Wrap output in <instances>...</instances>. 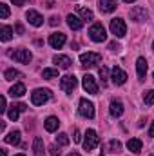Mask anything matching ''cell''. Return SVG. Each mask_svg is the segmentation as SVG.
Listing matches in <instances>:
<instances>
[{"instance_id": "cell-1", "label": "cell", "mask_w": 154, "mask_h": 156, "mask_svg": "<svg viewBox=\"0 0 154 156\" xmlns=\"http://www.w3.org/2000/svg\"><path fill=\"white\" fill-rule=\"evenodd\" d=\"M89 37H91V40H93V42H103V40L107 38L105 27H103L100 22L93 24V26L89 27Z\"/></svg>"}, {"instance_id": "cell-2", "label": "cell", "mask_w": 154, "mask_h": 156, "mask_svg": "<svg viewBox=\"0 0 154 156\" xmlns=\"http://www.w3.org/2000/svg\"><path fill=\"white\" fill-rule=\"evenodd\" d=\"M98 144H100V136L96 134V131H94V129H89V131L85 133L83 149H85V151H93V149H96V147H98Z\"/></svg>"}, {"instance_id": "cell-3", "label": "cell", "mask_w": 154, "mask_h": 156, "mask_svg": "<svg viewBox=\"0 0 154 156\" xmlns=\"http://www.w3.org/2000/svg\"><path fill=\"white\" fill-rule=\"evenodd\" d=\"M49 98H51V91H49V89H35V91L31 93V102H33V105H44Z\"/></svg>"}, {"instance_id": "cell-4", "label": "cell", "mask_w": 154, "mask_h": 156, "mask_svg": "<svg viewBox=\"0 0 154 156\" xmlns=\"http://www.w3.org/2000/svg\"><path fill=\"white\" fill-rule=\"evenodd\" d=\"M76 85H78V78L75 75H65V76H62V80H60V87L67 94H71L76 89Z\"/></svg>"}, {"instance_id": "cell-5", "label": "cell", "mask_w": 154, "mask_h": 156, "mask_svg": "<svg viewBox=\"0 0 154 156\" xmlns=\"http://www.w3.org/2000/svg\"><path fill=\"white\" fill-rule=\"evenodd\" d=\"M100 60H102L100 53H82L80 55V62L83 67H93V66L100 64Z\"/></svg>"}, {"instance_id": "cell-6", "label": "cell", "mask_w": 154, "mask_h": 156, "mask_svg": "<svg viewBox=\"0 0 154 156\" xmlns=\"http://www.w3.org/2000/svg\"><path fill=\"white\" fill-rule=\"evenodd\" d=\"M109 27H111V33H113V35H116L118 38L125 37V33H127V26H125L123 18H113Z\"/></svg>"}, {"instance_id": "cell-7", "label": "cell", "mask_w": 154, "mask_h": 156, "mask_svg": "<svg viewBox=\"0 0 154 156\" xmlns=\"http://www.w3.org/2000/svg\"><path fill=\"white\" fill-rule=\"evenodd\" d=\"M11 58L16 60V62H20V64H29L33 60V55H31L29 49H16V51L11 53Z\"/></svg>"}, {"instance_id": "cell-8", "label": "cell", "mask_w": 154, "mask_h": 156, "mask_svg": "<svg viewBox=\"0 0 154 156\" xmlns=\"http://www.w3.org/2000/svg\"><path fill=\"white\" fill-rule=\"evenodd\" d=\"M78 111H80V115L83 118H94V105H93V102H89L87 98H82V100H80Z\"/></svg>"}, {"instance_id": "cell-9", "label": "cell", "mask_w": 154, "mask_h": 156, "mask_svg": "<svg viewBox=\"0 0 154 156\" xmlns=\"http://www.w3.org/2000/svg\"><path fill=\"white\" fill-rule=\"evenodd\" d=\"M82 85H83V89L89 94H98V83H96V80H94L93 75H85L83 80H82Z\"/></svg>"}, {"instance_id": "cell-10", "label": "cell", "mask_w": 154, "mask_h": 156, "mask_svg": "<svg viewBox=\"0 0 154 156\" xmlns=\"http://www.w3.org/2000/svg\"><path fill=\"white\" fill-rule=\"evenodd\" d=\"M26 18H27V22H29L31 26H35V27H40V26L44 24L42 15H40L38 11H35V9H29V11L26 13Z\"/></svg>"}, {"instance_id": "cell-11", "label": "cell", "mask_w": 154, "mask_h": 156, "mask_svg": "<svg viewBox=\"0 0 154 156\" xmlns=\"http://www.w3.org/2000/svg\"><path fill=\"white\" fill-rule=\"evenodd\" d=\"M111 78H113V82H114L116 85H123V83L127 82V73H125L123 69H120V67H113Z\"/></svg>"}, {"instance_id": "cell-12", "label": "cell", "mask_w": 154, "mask_h": 156, "mask_svg": "<svg viewBox=\"0 0 154 156\" xmlns=\"http://www.w3.org/2000/svg\"><path fill=\"white\" fill-rule=\"evenodd\" d=\"M65 44V35L64 33H53V35H49V45L51 47H54V49H60L62 45Z\"/></svg>"}, {"instance_id": "cell-13", "label": "cell", "mask_w": 154, "mask_h": 156, "mask_svg": "<svg viewBox=\"0 0 154 156\" xmlns=\"http://www.w3.org/2000/svg\"><path fill=\"white\" fill-rule=\"evenodd\" d=\"M131 18H132L134 22H143V20L147 18V9H145V7H140V5L132 7V9H131Z\"/></svg>"}, {"instance_id": "cell-14", "label": "cell", "mask_w": 154, "mask_h": 156, "mask_svg": "<svg viewBox=\"0 0 154 156\" xmlns=\"http://www.w3.org/2000/svg\"><path fill=\"white\" fill-rule=\"evenodd\" d=\"M53 62L60 67V69H69L71 67V58L69 56H65V55H54V58H53Z\"/></svg>"}, {"instance_id": "cell-15", "label": "cell", "mask_w": 154, "mask_h": 156, "mask_svg": "<svg viewBox=\"0 0 154 156\" xmlns=\"http://www.w3.org/2000/svg\"><path fill=\"white\" fill-rule=\"evenodd\" d=\"M109 113H111L113 118H120L123 115V104H121L120 100H113L111 105H109Z\"/></svg>"}, {"instance_id": "cell-16", "label": "cell", "mask_w": 154, "mask_h": 156, "mask_svg": "<svg viewBox=\"0 0 154 156\" xmlns=\"http://www.w3.org/2000/svg\"><path fill=\"white\" fill-rule=\"evenodd\" d=\"M65 20H67V26L71 27V29H75V31H78V29H82V26H83V20L80 18V16H76V15H67L65 16Z\"/></svg>"}, {"instance_id": "cell-17", "label": "cell", "mask_w": 154, "mask_h": 156, "mask_svg": "<svg viewBox=\"0 0 154 156\" xmlns=\"http://www.w3.org/2000/svg\"><path fill=\"white\" fill-rule=\"evenodd\" d=\"M100 11L102 13H113L116 7H118V2L116 0H100Z\"/></svg>"}, {"instance_id": "cell-18", "label": "cell", "mask_w": 154, "mask_h": 156, "mask_svg": "<svg viewBox=\"0 0 154 156\" xmlns=\"http://www.w3.org/2000/svg\"><path fill=\"white\" fill-rule=\"evenodd\" d=\"M136 71H138V78H140V80L145 78V75H147V60H145L143 56H140V58L136 60Z\"/></svg>"}, {"instance_id": "cell-19", "label": "cell", "mask_w": 154, "mask_h": 156, "mask_svg": "<svg viewBox=\"0 0 154 156\" xmlns=\"http://www.w3.org/2000/svg\"><path fill=\"white\" fill-rule=\"evenodd\" d=\"M142 147H143V144H142L140 138H131V140L127 142V149H129L131 153H134V154H138V153L142 151Z\"/></svg>"}, {"instance_id": "cell-20", "label": "cell", "mask_w": 154, "mask_h": 156, "mask_svg": "<svg viewBox=\"0 0 154 156\" xmlns=\"http://www.w3.org/2000/svg\"><path fill=\"white\" fill-rule=\"evenodd\" d=\"M58 125H60V122H58L56 116H49V118H45V122H44V127H45V131H49V133H54V131L58 129Z\"/></svg>"}, {"instance_id": "cell-21", "label": "cell", "mask_w": 154, "mask_h": 156, "mask_svg": "<svg viewBox=\"0 0 154 156\" xmlns=\"http://www.w3.org/2000/svg\"><path fill=\"white\" fill-rule=\"evenodd\" d=\"M9 94H11L13 98H15V96H16V98L24 96V94H26V85H24V83H15V85L9 89Z\"/></svg>"}, {"instance_id": "cell-22", "label": "cell", "mask_w": 154, "mask_h": 156, "mask_svg": "<svg viewBox=\"0 0 154 156\" xmlns=\"http://www.w3.org/2000/svg\"><path fill=\"white\" fill-rule=\"evenodd\" d=\"M44 149H45V147H44V140H42L40 136H37V138L33 140V153H35L37 156H42L44 153H45Z\"/></svg>"}, {"instance_id": "cell-23", "label": "cell", "mask_w": 154, "mask_h": 156, "mask_svg": "<svg viewBox=\"0 0 154 156\" xmlns=\"http://www.w3.org/2000/svg\"><path fill=\"white\" fill-rule=\"evenodd\" d=\"M78 15H80V18L82 20H93L94 18V15H93V11L89 9V7H83V5H78L76 7Z\"/></svg>"}, {"instance_id": "cell-24", "label": "cell", "mask_w": 154, "mask_h": 156, "mask_svg": "<svg viewBox=\"0 0 154 156\" xmlns=\"http://www.w3.org/2000/svg\"><path fill=\"white\" fill-rule=\"evenodd\" d=\"M5 144H11V145H18L20 144V131H11L5 138Z\"/></svg>"}, {"instance_id": "cell-25", "label": "cell", "mask_w": 154, "mask_h": 156, "mask_svg": "<svg viewBox=\"0 0 154 156\" xmlns=\"http://www.w3.org/2000/svg\"><path fill=\"white\" fill-rule=\"evenodd\" d=\"M11 38H13V29L9 26H4L2 31H0V40L2 42H9Z\"/></svg>"}, {"instance_id": "cell-26", "label": "cell", "mask_w": 154, "mask_h": 156, "mask_svg": "<svg viewBox=\"0 0 154 156\" xmlns=\"http://www.w3.org/2000/svg\"><path fill=\"white\" fill-rule=\"evenodd\" d=\"M4 78L11 82V80H16V78H22V73H20V71H16V69H7V71L4 73Z\"/></svg>"}, {"instance_id": "cell-27", "label": "cell", "mask_w": 154, "mask_h": 156, "mask_svg": "<svg viewBox=\"0 0 154 156\" xmlns=\"http://www.w3.org/2000/svg\"><path fill=\"white\" fill-rule=\"evenodd\" d=\"M42 76L47 78V80H53V78L58 76V69H54V67H47V69L42 71Z\"/></svg>"}, {"instance_id": "cell-28", "label": "cell", "mask_w": 154, "mask_h": 156, "mask_svg": "<svg viewBox=\"0 0 154 156\" xmlns=\"http://www.w3.org/2000/svg\"><path fill=\"white\" fill-rule=\"evenodd\" d=\"M143 102H145L147 105H152L154 104V89H149V91L143 93Z\"/></svg>"}, {"instance_id": "cell-29", "label": "cell", "mask_w": 154, "mask_h": 156, "mask_svg": "<svg viewBox=\"0 0 154 156\" xmlns=\"http://www.w3.org/2000/svg\"><path fill=\"white\" fill-rule=\"evenodd\" d=\"M56 145H69V136L65 133H60L56 136Z\"/></svg>"}, {"instance_id": "cell-30", "label": "cell", "mask_w": 154, "mask_h": 156, "mask_svg": "<svg viewBox=\"0 0 154 156\" xmlns=\"http://www.w3.org/2000/svg\"><path fill=\"white\" fill-rule=\"evenodd\" d=\"M18 115H20V111H18V107H16V105H13V107L7 111V116H9V120H13V122H16V120H18Z\"/></svg>"}, {"instance_id": "cell-31", "label": "cell", "mask_w": 154, "mask_h": 156, "mask_svg": "<svg viewBox=\"0 0 154 156\" xmlns=\"http://www.w3.org/2000/svg\"><path fill=\"white\" fill-rule=\"evenodd\" d=\"M100 78H102V85H107V80H109V69L107 67H100Z\"/></svg>"}, {"instance_id": "cell-32", "label": "cell", "mask_w": 154, "mask_h": 156, "mask_svg": "<svg viewBox=\"0 0 154 156\" xmlns=\"http://www.w3.org/2000/svg\"><path fill=\"white\" fill-rule=\"evenodd\" d=\"M109 149H111V153H118V151L121 149V144H120L118 140H111V142H109Z\"/></svg>"}, {"instance_id": "cell-33", "label": "cell", "mask_w": 154, "mask_h": 156, "mask_svg": "<svg viewBox=\"0 0 154 156\" xmlns=\"http://www.w3.org/2000/svg\"><path fill=\"white\" fill-rule=\"evenodd\" d=\"M0 16L2 18H7L9 16V5L7 4H0Z\"/></svg>"}, {"instance_id": "cell-34", "label": "cell", "mask_w": 154, "mask_h": 156, "mask_svg": "<svg viewBox=\"0 0 154 156\" xmlns=\"http://www.w3.org/2000/svg\"><path fill=\"white\" fill-rule=\"evenodd\" d=\"M49 153H51L53 156H60V154H62L60 145H58V147H56V145H51V147H49Z\"/></svg>"}, {"instance_id": "cell-35", "label": "cell", "mask_w": 154, "mask_h": 156, "mask_svg": "<svg viewBox=\"0 0 154 156\" xmlns=\"http://www.w3.org/2000/svg\"><path fill=\"white\" fill-rule=\"evenodd\" d=\"M7 111V102H5V96H0V113H5Z\"/></svg>"}, {"instance_id": "cell-36", "label": "cell", "mask_w": 154, "mask_h": 156, "mask_svg": "<svg viewBox=\"0 0 154 156\" xmlns=\"http://www.w3.org/2000/svg\"><path fill=\"white\" fill-rule=\"evenodd\" d=\"M109 49H111V51H120L121 45H120L118 42H111V44H109Z\"/></svg>"}, {"instance_id": "cell-37", "label": "cell", "mask_w": 154, "mask_h": 156, "mask_svg": "<svg viewBox=\"0 0 154 156\" xmlns=\"http://www.w3.org/2000/svg\"><path fill=\"white\" fill-rule=\"evenodd\" d=\"M49 24H51V26H58V24H60V18H58V16H51V18H49Z\"/></svg>"}, {"instance_id": "cell-38", "label": "cell", "mask_w": 154, "mask_h": 156, "mask_svg": "<svg viewBox=\"0 0 154 156\" xmlns=\"http://www.w3.org/2000/svg\"><path fill=\"white\" fill-rule=\"evenodd\" d=\"M73 140H75V142H82V133H80V131H78V129H75V138H73Z\"/></svg>"}, {"instance_id": "cell-39", "label": "cell", "mask_w": 154, "mask_h": 156, "mask_svg": "<svg viewBox=\"0 0 154 156\" xmlns=\"http://www.w3.org/2000/svg\"><path fill=\"white\" fill-rule=\"evenodd\" d=\"M16 107H18V111H20V113H24V111L27 109V105H26V104H16Z\"/></svg>"}, {"instance_id": "cell-40", "label": "cell", "mask_w": 154, "mask_h": 156, "mask_svg": "<svg viewBox=\"0 0 154 156\" xmlns=\"http://www.w3.org/2000/svg\"><path fill=\"white\" fill-rule=\"evenodd\" d=\"M11 2H13L15 5H24V4H26V0H11Z\"/></svg>"}, {"instance_id": "cell-41", "label": "cell", "mask_w": 154, "mask_h": 156, "mask_svg": "<svg viewBox=\"0 0 154 156\" xmlns=\"http://www.w3.org/2000/svg\"><path fill=\"white\" fill-rule=\"evenodd\" d=\"M16 33H18V35H22V33H24V27H22L20 24H16Z\"/></svg>"}, {"instance_id": "cell-42", "label": "cell", "mask_w": 154, "mask_h": 156, "mask_svg": "<svg viewBox=\"0 0 154 156\" xmlns=\"http://www.w3.org/2000/svg\"><path fill=\"white\" fill-rule=\"evenodd\" d=\"M149 136L154 138V122H152V125H151V129H149Z\"/></svg>"}, {"instance_id": "cell-43", "label": "cell", "mask_w": 154, "mask_h": 156, "mask_svg": "<svg viewBox=\"0 0 154 156\" xmlns=\"http://www.w3.org/2000/svg\"><path fill=\"white\" fill-rule=\"evenodd\" d=\"M0 156H7V153H5V149H0Z\"/></svg>"}, {"instance_id": "cell-44", "label": "cell", "mask_w": 154, "mask_h": 156, "mask_svg": "<svg viewBox=\"0 0 154 156\" xmlns=\"http://www.w3.org/2000/svg\"><path fill=\"white\" fill-rule=\"evenodd\" d=\"M67 156H82V154H78V153H75V151H73V153H69Z\"/></svg>"}, {"instance_id": "cell-45", "label": "cell", "mask_w": 154, "mask_h": 156, "mask_svg": "<svg viewBox=\"0 0 154 156\" xmlns=\"http://www.w3.org/2000/svg\"><path fill=\"white\" fill-rule=\"evenodd\" d=\"M123 2H129V4H131V2H136V0H123Z\"/></svg>"}, {"instance_id": "cell-46", "label": "cell", "mask_w": 154, "mask_h": 156, "mask_svg": "<svg viewBox=\"0 0 154 156\" xmlns=\"http://www.w3.org/2000/svg\"><path fill=\"white\" fill-rule=\"evenodd\" d=\"M15 156H26V154H15Z\"/></svg>"}, {"instance_id": "cell-47", "label": "cell", "mask_w": 154, "mask_h": 156, "mask_svg": "<svg viewBox=\"0 0 154 156\" xmlns=\"http://www.w3.org/2000/svg\"><path fill=\"white\" fill-rule=\"evenodd\" d=\"M152 49H154V44H152Z\"/></svg>"}, {"instance_id": "cell-48", "label": "cell", "mask_w": 154, "mask_h": 156, "mask_svg": "<svg viewBox=\"0 0 154 156\" xmlns=\"http://www.w3.org/2000/svg\"><path fill=\"white\" fill-rule=\"evenodd\" d=\"M100 156H103V154H100Z\"/></svg>"}, {"instance_id": "cell-49", "label": "cell", "mask_w": 154, "mask_h": 156, "mask_svg": "<svg viewBox=\"0 0 154 156\" xmlns=\"http://www.w3.org/2000/svg\"><path fill=\"white\" fill-rule=\"evenodd\" d=\"M152 78H154V75H152Z\"/></svg>"}]
</instances>
